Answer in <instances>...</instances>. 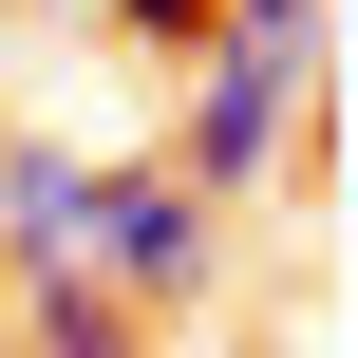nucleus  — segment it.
<instances>
[{
  "instance_id": "f257e3e1",
  "label": "nucleus",
  "mask_w": 358,
  "mask_h": 358,
  "mask_svg": "<svg viewBox=\"0 0 358 358\" xmlns=\"http://www.w3.org/2000/svg\"><path fill=\"white\" fill-rule=\"evenodd\" d=\"M321 189L340 170V132H321V76H283V57H245V38H208L189 57V94H170V189H208V208H245V189Z\"/></svg>"
},
{
  "instance_id": "f03ea898",
  "label": "nucleus",
  "mask_w": 358,
  "mask_h": 358,
  "mask_svg": "<svg viewBox=\"0 0 358 358\" xmlns=\"http://www.w3.org/2000/svg\"><path fill=\"white\" fill-rule=\"evenodd\" d=\"M76 264H94L132 321H189V302L227 283V208L170 189V170H113V151H94V189H76Z\"/></svg>"
},
{
  "instance_id": "7ed1b4c3",
  "label": "nucleus",
  "mask_w": 358,
  "mask_h": 358,
  "mask_svg": "<svg viewBox=\"0 0 358 358\" xmlns=\"http://www.w3.org/2000/svg\"><path fill=\"white\" fill-rule=\"evenodd\" d=\"M76 189H94V151L0 132V283H19V264H76Z\"/></svg>"
},
{
  "instance_id": "20e7f679",
  "label": "nucleus",
  "mask_w": 358,
  "mask_h": 358,
  "mask_svg": "<svg viewBox=\"0 0 358 358\" xmlns=\"http://www.w3.org/2000/svg\"><path fill=\"white\" fill-rule=\"evenodd\" d=\"M19 358H151V321L94 264H19Z\"/></svg>"
},
{
  "instance_id": "39448f33",
  "label": "nucleus",
  "mask_w": 358,
  "mask_h": 358,
  "mask_svg": "<svg viewBox=\"0 0 358 358\" xmlns=\"http://www.w3.org/2000/svg\"><path fill=\"white\" fill-rule=\"evenodd\" d=\"M227 38H245V57H283V76H321V38H340V0H227Z\"/></svg>"
},
{
  "instance_id": "423d86ee",
  "label": "nucleus",
  "mask_w": 358,
  "mask_h": 358,
  "mask_svg": "<svg viewBox=\"0 0 358 358\" xmlns=\"http://www.w3.org/2000/svg\"><path fill=\"white\" fill-rule=\"evenodd\" d=\"M113 38H151V57H208V38H227V0H113Z\"/></svg>"
},
{
  "instance_id": "0eeeda50",
  "label": "nucleus",
  "mask_w": 358,
  "mask_h": 358,
  "mask_svg": "<svg viewBox=\"0 0 358 358\" xmlns=\"http://www.w3.org/2000/svg\"><path fill=\"white\" fill-rule=\"evenodd\" d=\"M0 19H19V0H0Z\"/></svg>"
},
{
  "instance_id": "6e6552de",
  "label": "nucleus",
  "mask_w": 358,
  "mask_h": 358,
  "mask_svg": "<svg viewBox=\"0 0 358 358\" xmlns=\"http://www.w3.org/2000/svg\"><path fill=\"white\" fill-rule=\"evenodd\" d=\"M0 132H19V113H0Z\"/></svg>"
}]
</instances>
